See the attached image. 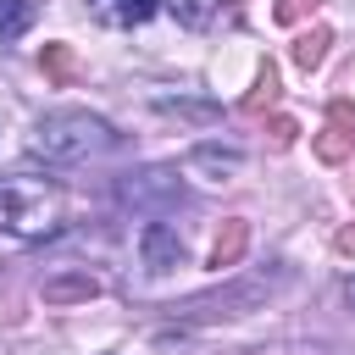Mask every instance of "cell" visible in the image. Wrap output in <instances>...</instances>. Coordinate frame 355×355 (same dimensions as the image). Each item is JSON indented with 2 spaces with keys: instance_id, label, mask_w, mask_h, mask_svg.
<instances>
[{
  "instance_id": "52a82bcc",
  "label": "cell",
  "mask_w": 355,
  "mask_h": 355,
  "mask_svg": "<svg viewBox=\"0 0 355 355\" xmlns=\"http://www.w3.org/2000/svg\"><path fill=\"white\" fill-rule=\"evenodd\" d=\"M105 283L94 272H61V277H44V305H78V300H94Z\"/></svg>"
},
{
  "instance_id": "d6986e66",
  "label": "cell",
  "mask_w": 355,
  "mask_h": 355,
  "mask_svg": "<svg viewBox=\"0 0 355 355\" xmlns=\"http://www.w3.org/2000/svg\"><path fill=\"white\" fill-rule=\"evenodd\" d=\"M344 300H349V305H355V277H349V283H344Z\"/></svg>"
},
{
  "instance_id": "3957f363",
  "label": "cell",
  "mask_w": 355,
  "mask_h": 355,
  "mask_svg": "<svg viewBox=\"0 0 355 355\" xmlns=\"http://www.w3.org/2000/svg\"><path fill=\"white\" fill-rule=\"evenodd\" d=\"M283 283H288V266H277V272H255V277H239V283H227V288H211V294H194V300L172 305V322L200 327V322H222V316L255 311V305L272 300Z\"/></svg>"
},
{
  "instance_id": "9c48e42d",
  "label": "cell",
  "mask_w": 355,
  "mask_h": 355,
  "mask_svg": "<svg viewBox=\"0 0 355 355\" xmlns=\"http://www.w3.org/2000/svg\"><path fill=\"white\" fill-rule=\"evenodd\" d=\"M89 11L100 22H111V28H144L161 11V0H89Z\"/></svg>"
},
{
  "instance_id": "e0dca14e",
  "label": "cell",
  "mask_w": 355,
  "mask_h": 355,
  "mask_svg": "<svg viewBox=\"0 0 355 355\" xmlns=\"http://www.w3.org/2000/svg\"><path fill=\"white\" fill-rule=\"evenodd\" d=\"M294 133H300L294 116H277V122H272V139H277V144H294Z\"/></svg>"
},
{
  "instance_id": "ba28073f",
  "label": "cell",
  "mask_w": 355,
  "mask_h": 355,
  "mask_svg": "<svg viewBox=\"0 0 355 355\" xmlns=\"http://www.w3.org/2000/svg\"><path fill=\"white\" fill-rule=\"evenodd\" d=\"M349 150H355V122H349V105L338 100V105H333V122L316 133V155H322V161H344Z\"/></svg>"
},
{
  "instance_id": "5bb4252c",
  "label": "cell",
  "mask_w": 355,
  "mask_h": 355,
  "mask_svg": "<svg viewBox=\"0 0 355 355\" xmlns=\"http://www.w3.org/2000/svg\"><path fill=\"white\" fill-rule=\"evenodd\" d=\"M250 111H261V105H277V67H261V78H255V89H250V100H244Z\"/></svg>"
},
{
  "instance_id": "30bf717a",
  "label": "cell",
  "mask_w": 355,
  "mask_h": 355,
  "mask_svg": "<svg viewBox=\"0 0 355 355\" xmlns=\"http://www.w3.org/2000/svg\"><path fill=\"white\" fill-rule=\"evenodd\" d=\"M244 244H250V222H244V216H227V222H222V233H216V244H211V266H216V272L239 266Z\"/></svg>"
},
{
  "instance_id": "2e32d148",
  "label": "cell",
  "mask_w": 355,
  "mask_h": 355,
  "mask_svg": "<svg viewBox=\"0 0 355 355\" xmlns=\"http://www.w3.org/2000/svg\"><path fill=\"white\" fill-rule=\"evenodd\" d=\"M311 6H316V0H277V6H272V17H277V22H300Z\"/></svg>"
},
{
  "instance_id": "277c9868",
  "label": "cell",
  "mask_w": 355,
  "mask_h": 355,
  "mask_svg": "<svg viewBox=\"0 0 355 355\" xmlns=\"http://www.w3.org/2000/svg\"><path fill=\"white\" fill-rule=\"evenodd\" d=\"M116 194H122V205H133V211H172V205H183V183H178V172H166V166H155V172H128V178L116 183Z\"/></svg>"
},
{
  "instance_id": "6da1fadb",
  "label": "cell",
  "mask_w": 355,
  "mask_h": 355,
  "mask_svg": "<svg viewBox=\"0 0 355 355\" xmlns=\"http://www.w3.org/2000/svg\"><path fill=\"white\" fill-rule=\"evenodd\" d=\"M122 144V133L94 116V111H50L33 122L28 133V155L50 161V166H72V161H94V155H111Z\"/></svg>"
},
{
  "instance_id": "ac0fdd59",
  "label": "cell",
  "mask_w": 355,
  "mask_h": 355,
  "mask_svg": "<svg viewBox=\"0 0 355 355\" xmlns=\"http://www.w3.org/2000/svg\"><path fill=\"white\" fill-rule=\"evenodd\" d=\"M338 250H344V255L355 250V227H344V233H338Z\"/></svg>"
},
{
  "instance_id": "7c38bea8",
  "label": "cell",
  "mask_w": 355,
  "mask_h": 355,
  "mask_svg": "<svg viewBox=\"0 0 355 355\" xmlns=\"http://www.w3.org/2000/svg\"><path fill=\"white\" fill-rule=\"evenodd\" d=\"M28 22H33V0H0V39L28 33Z\"/></svg>"
},
{
  "instance_id": "9a60e30c",
  "label": "cell",
  "mask_w": 355,
  "mask_h": 355,
  "mask_svg": "<svg viewBox=\"0 0 355 355\" xmlns=\"http://www.w3.org/2000/svg\"><path fill=\"white\" fill-rule=\"evenodd\" d=\"M155 105H161V111H178V116H194V122L216 116V105H211V100H166V94H155Z\"/></svg>"
},
{
  "instance_id": "8992f818",
  "label": "cell",
  "mask_w": 355,
  "mask_h": 355,
  "mask_svg": "<svg viewBox=\"0 0 355 355\" xmlns=\"http://www.w3.org/2000/svg\"><path fill=\"white\" fill-rule=\"evenodd\" d=\"M239 166H244V155L233 144H200V150H189V172H200L211 183H227Z\"/></svg>"
},
{
  "instance_id": "8fae6325",
  "label": "cell",
  "mask_w": 355,
  "mask_h": 355,
  "mask_svg": "<svg viewBox=\"0 0 355 355\" xmlns=\"http://www.w3.org/2000/svg\"><path fill=\"white\" fill-rule=\"evenodd\" d=\"M39 67H44V78H50V83H72V78H78V61H72V44H44V55H39Z\"/></svg>"
},
{
  "instance_id": "4fadbf2b",
  "label": "cell",
  "mask_w": 355,
  "mask_h": 355,
  "mask_svg": "<svg viewBox=\"0 0 355 355\" xmlns=\"http://www.w3.org/2000/svg\"><path fill=\"white\" fill-rule=\"evenodd\" d=\"M327 39H333L327 28H316V33H300V39H294V61H300V67L311 72V67H316V61L327 55Z\"/></svg>"
},
{
  "instance_id": "7a4b0ae2",
  "label": "cell",
  "mask_w": 355,
  "mask_h": 355,
  "mask_svg": "<svg viewBox=\"0 0 355 355\" xmlns=\"http://www.w3.org/2000/svg\"><path fill=\"white\" fill-rule=\"evenodd\" d=\"M61 211H67L61 183L33 178V172H6L0 178V227L6 233H17V239H50L61 227Z\"/></svg>"
},
{
  "instance_id": "5b68a950",
  "label": "cell",
  "mask_w": 355,
  "mask_h": 355,
  "mask_svg": "<svg viewBox=\"0 0 355 355\" xmlns=\"http://www.w3.org/2000/svg\"><path fill=\"white\" fill-rule=\"evenodd\" d=\"M139 261H144V272H172V266H183V239H178L166 222H144V233H139Z\"/></svg>"
}]
</instances>
